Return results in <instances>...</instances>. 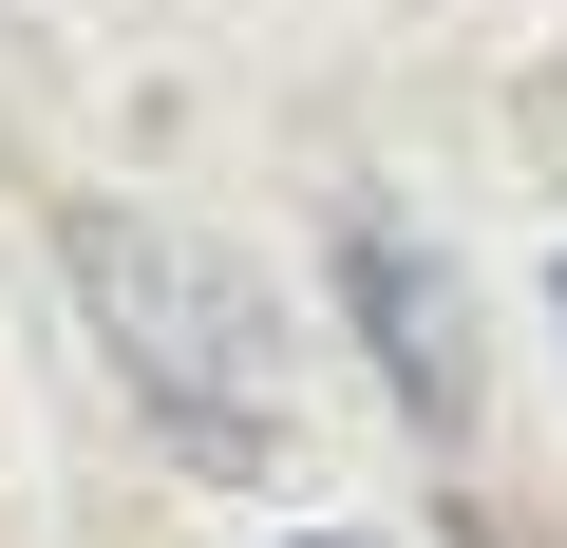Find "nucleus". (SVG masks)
<instances>
[{
	"instance_id": "3",
	"label": "nucleus",
	"mask_w": 567,
	"mask_h": 548,
	"mask_svg": "<svg viewBox=\"0 0 567 548\" xmlns=\"http://www.w3.org/2000/svg\"><path fill=\"white\" fill-rule=\"evenodd\" d=\"M265 548H379V529H265Z\"/></svg>"
},
{
	"instance_id": "1",
	"label": "nucleus",
	"mask_w": 567,
	"mask_h": 548,
	"mask_svg": "<svg viewBox=\"0 0 567 548\" xmlns=\"http://www.w3.org/2000/svg\"><path fill=\"white\" fill-rule=\"evenodd\" d=\"M58 285H76L114 397H133L189 473L265 492L284 454H303V397H284V303H265L246 246H208V227H171V208H114V189H58Z\"/></svg>"
},
{
	"instance_id": "4",
	"label": "nucleus",
	"mask_w": 567,
	"mask_h": 548,
	"mask_svg": "<svg viewBox=\"0 0 567 548\" xmlns=\"http://www.w3.org/2000/svg\"><path fill=\"white\" fill-rule=\"evenodd\" d=\"M548 322H567V246H548Z\"/></svg>"
},
{
	"instance_id": "2",
	"label": "nucleus",
	"mask_w": 567,
	"mask_h": 548,
	"mask_svg": "<svg viewBox=\"0 0 567 548\" xmlns=\"http://www.w3.org/2000/svg\"><path fill=\"white\" fill-rule=\"evenodd\" d=\"M322 285H341V341H360V379L454 454L473 435V397H492V360H473V285H454V246L435 227H398V208H341L322 227Z\"/></svg>"
}]
</instances>
